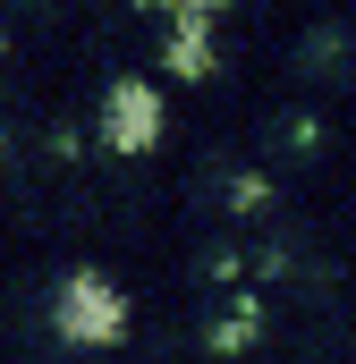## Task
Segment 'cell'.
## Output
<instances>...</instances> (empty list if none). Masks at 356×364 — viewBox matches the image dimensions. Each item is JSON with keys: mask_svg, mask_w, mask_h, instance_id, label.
Here are the masks:
<instances>
[{"mask_svg": "<svg viewBox=\"0 0 356 364\" xmlns=\"http://www.w3.org/2000/svg\"><path fill=\"white\" fill-rule=\"evenodd\" d=\"M60 331L77 339V348H102V339H119V288H102L93 272H77L60 288Z\"/></svg>", "mask_w": 356, "mask_h": 364, "instance_id": "obj_1", "label": "cell"}, {"mask_svg": "<svg viewBox=\"0 0 356 364\" xmlns=\"http://www.w3.org/2000/svg\"><path fill=\"white\" fill-rule=\"evenodd\" d=\"M102 127H110V144L145 153V144H153V127H162V110H153V93H145V85H119L110 102H102Z\"/></svg>", "mask_w": 356, "mask_h": 364, "instance_id": "obj_2", "label": "cell"}]
</instances>
